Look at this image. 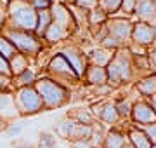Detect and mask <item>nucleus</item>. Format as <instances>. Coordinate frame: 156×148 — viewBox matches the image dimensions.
Segmentation results:
<instances>
[{
	"instance_id": "nucleus-3",
	"label": "nucleus",
	"mask_w": 156,
	"mask_h": 148,
	"mask_svg": "<svg viewBox=\"0 0 156 148\" xmlns=\"http://www.w3.org/2000/svg\"><path fill=\"white\" fill-rule=\"evenodd\" d=\"M4 33L9 40H11L17 52H21L24 56L37 57L40 52L44 51V40L38 39L33 31H24V30H16V28H4Z\"/></svg>"
},
{
	"instance_id": "nucleus-26",
	"label": "nucleus",
	"mask_w": 156,
	"mask_h": 148,
	"mask_svg": "<svg viewBox=\"0 0 156 148\" xmlns=\"http://www.w3.org/2000/svg\"><path fill=\"white\" fill-rule=\"evenodd\" d=\"M68 117L73 119L75 122H78V124H85V125H92V120H94V115H92L90 110H82V108H78L76 112H73Z\"/></svg>"
},
{
	"instance_id": "nucleus-43",
	"label": "nucleus",
	"mask_w": 156,
	"mask_h": 148,
	"mask_svg": "<svg viewBox=\"0 0 156 148\" xmlns=\"http://www.w3.org/2000/svg\"><path fill=\"white\" fill-rule=\"evenodd\" d=\"M16 148H33L31 145H26V143H23V145H19V146H16Z\"/></svg>"
},
{
	"instance_id": "nucleus-2",
	"label": "nucleus",
	"mask_w": 156,
	"mask_h": 148,
	"mask_svg": "<svg viewBox=\"0 0 156 148\" xmlns=\"http://www.w3.org/2000/svg\"><path fill=\"white\" fill-rule=\"evenodd\" d=\"M38 12L24 0L7 4V26L24 31H35Z\"/></svg>"
},
{
	"instance_id": "nucleus-32",
	"label": "nucleus",
	"mask_w": 156,
	"mask_h": 148,
	"mask_svg": "<svg viewBox=\"0 0 156 148\" xmlns=\"http://www.w3.org/2000/svg\"><path fill=\"white\" fill-rule=\"evenodd\" d=\"M7 4L9 0H0V33L7 26Z\"/></svg>"
},
{
	"instance_id": "nucleus-36",
	"label": "nucleus",
	"mask_w": 156,
	"mask_h": 148,
	"mask_svg": "<svg viewBox=\"0 0 156 148\" xmlns=\"http://www.w3.org/2000/svg\"><path fill=\"white\" fill-rule=\"evenodd\" d=\"M0 75H5L9 79H12L11 75V68H9V61L4 56H0Z\"/></svg>"
},
{
	"instance_id": "nucleus-13",
	"label": "nucleus",
	"mask_w": 156,
	"mask_h": 148,
	"mask_svg": "<svg viewBox=\"0 0 156 148\" xmlns=\"http://www.w3.org/2000/svg\"><path fill=\"white\" fill-rule=\"evenodd\" d=\"M71 37V33L68 31L66 28H62L61 24L57 23H52L49 24V28L45 30L44 37H42V40H44L45 44H49V46H57V44H61L62 40H66Z\"/></svg>"
},
{
	"instance_id": "nucleus-19",
	"label": "nucleus",
	"mask_w": 156,
	"mask_h": 148,
	"mask_svg": "<svg viewBox=\"0 0 156 148\" xmlns=\"http://www.w3.org/2000/svg\"><path fill=\"white\" fill-rule=\"evenodd\" d=\"M128 138H130V143H132L135 148H151L153 146L151 139L146 136V132L140 131V129H130V131H128Z\"/></svg>"
},
{
	"instance_id": "nucleus-48",
	"label": "nucleus",
	"mask_w": 156,
	"mask_h": 148,
	"mask_svg": "<svg viewBox=\"0 0 156 148\" xmlns=\"http://www.w3.org/2000/svg\"><path fill=\"white\" fill-rule=\"evenodd\" d=\"M151 148H156V145H153V146H151Z\"/></svg>"
},
{
	"instance_id": "nucleus-17",
	"label": "nucleus",
	"mask_w": 156,
	"mask_h": 148,
	"mask_svg": "<svg viewBox=\"0 0 156 148\" xmlns=\"http://www.w3.org/2000/svg\"><path fill=\"white\" fill-rule=\"evenodd\" d=\"M28 66H31V65H30V57L24 56V54H21V52H17L14 57L9 59V68H11V75H12V77L23 73Z\"/></svg>"
},
{
	"instance_id": "nucleus-11",
	"label": "nucleus",
	"mask_w": 156,
	"mask_h": 148,
	"mask_svg": "<svg viewBox=\"0 0 156 148\" xmlns=\"http://www.w3.org/2000/svg\"><path fill=\"white\" fill-rule=\"evenodd\" d=\"M156 39V31L153 28V24L146 23V21H140V23L134 24L132 28V40L139 46H149L153 44Z\"/></svg>"
},
{
	"instance_id": "nucleus-31",
	"label": "nucleus",
	"mask_w": 156,
	"mask_h": 148,
	"mask_svg": "<svg viewBox=\"0 0 156 148\" xmlns=\"http://www.w3.org/2000/svg\"><path fill=\"white\" fill-rule=\"evenodd\" d=\"M26 2H28V4L33 7L37 12H38V11H45V9H50L52 4H54L52 0H26Z\"/></svg>"
},
{
	"instance_id": "nucleus-40",
	"label": "nucleus",
	"mask_w": 156,
	"mask_h": 148,
	"mask_svg": "<svg viewBox=\"0 0 156 148\" xmlns=\"http://www.w3.org/2000/svg\"><path fill=\"white\" fill-rule=\"evenodd\" d=\"M147 59H149V66H154V68H156V49H154V51H151V52H149Z\"/></svg>"
},
{
	"instance_id": "nucleus-30",
	"label": "nucleus",
	"mask_w": 156,
	"mask_h": 148,
	"mask_svg": "<svg viewBox=\"0 0 156 148\" xmlns=\"http://www.w3.org/2000/svg\"><path fill=\"white\" fill-rule=\"evenodd\" d=\"M115 108H116L120 117H128V115L132 113V106H130V103H128L127 99H118V101L115 103Z\"/></svg>"
},
{
	"instance_id": "nucleus-18",
	"label": "nucleus",
	"mask_w": 156,
	"mask_h": 148,
	"mask_svg": "<svg viewBox=\"0 0 156 148\" xmlns=\"http://www.w3.org/2000/svg\"><path fill=\"white\" fill-rule=\"evenodd\" d=\"M92 134H94V127L92 125H85V124H75V127L71 129V132H69V136H68V139H71V141H78V139H89V138H92Z\"/></svg>"
},
{
	"instance_id": "nucleus-28",
	"label": "nucleus",
	"mask_w": 156,
	"mask_h": 148,
	"mask_svg": "<svg viewBox=\"0 0 156 148\" xmlns=\"http://www.w3.org/2000/svg\"><path fill=\"white\" fill-rule=\"evenodd\" d=\"M97 7L102 9L106 14H113L122 9V0H97Z\"/></svg>"
},
{
	"instance_id": "nucleus-15",
	"label": "nucleus",
	"mask_w": 156,
	"mask_h": 148,
	"mask_svg": "<svg viewBox=\"0 0 156 148\" xmlns=\"http://www.w3.org/2000/svg\"><path fill=\"white\" fill-rule=\"evenodd\" d=\"M38 77H40L38 72H37L33 66H28L23 73L12 77V86L16 87V89H21V87H31V86H35V82L38 80Z\"/></svg>"
},
{
	"instance_id": "nucleus-22",
	"label": "nucleus",
	"mask_w": 156,
	"mask_h": 148,
	"mask_svg": "<svg viewBox=\"0 0 156 148\" xmlns=\"http://www.w3.org/2000/svg\"><path fill=\"white\" fill-rule=\"evenodd\" d=\"M108 21V14L102 9H99V7H94V9H90V11H87V24L89 26H102V24H106Z\"/></svg>"
},
{
	"instance_id": "nucleus-41",
	"label": "nucleus",
	"mask_w": 156,
	"mask_h": 148,
	"mask_svg": "<svg viewBox=\"0 0 156 148\" xmlns=\"http://www.w3.org/2000/svg\"><path fill=\"white\" fill-rule=\"evenodd\" d=\"M56 2H61V4H64V6H71L75 0H56Z\"/></svg>"
},
{
	"instance_id": "nucleus-47",
	"label": "nucleus",
	"mask_w": 156,
	"mask_h": 148,
	"mask_svg": "<svg viewBox=\"0 0 156 148\" xmlns=\"http://www.w3.org/2000/svg\"><path fill=\"white\" fill-rule=\"evenodd\" d=\"M153 4H154V7H156V0H153Z\"/></svg>"
},
{
	"instance_id": "nucleus-7",
	"label": "nucleus",
	"mask_w": 156,
	"mask_h": 148,
	"mask_svg": "<svg viewBox=\"0 0 156 148\" xmlns=\"http://www.w3.org/2000/svg\"><path fill=\"white\" fill-rule=\"evenodd\" d=\"M59 54H62V56L66 57V61L71 65V68L75 70V73L78 75V79L80 80L83 79L85 72L89 68V56L78 46H73V44H66L59 51Z\"/></svg>"
},
{
	"instance_id": "nucleus-23",
	"label": "nucleus",
	"mask_w": 156,
	"mask_h": 148,
	"mask_svg": "<svg viewBox=\"0 0 156 148\" xmlns=\"http://www.w3.org/2000/svg\"><path fill=\"white\" fill-rule=\"evenodd\" d=\"M125 143H127V138L123 136L122 132L111 131V132H108L106 134L102 145H104V148H122Z\"/></svg>"
},
{
	"instance_id": "nucleus-14",
	"label": "nucleus",
	"mask_w": 156,
	"mask_h": 148,
	"mask_svg": "<svg viewBox=\"0 0 156 148\" xmlns=\"http://www.w3.org/2000/svg\"><path fill=\"white\" fill-rule=\"evenodd\" d=\"M83 79L87 80V84H90V86H104V84H108V72L104 66L89 65Z\"/></svg>"
},
{
	"instance_id": "nucleus-34",
	"label": "nucleus",
	"mask_w": 156,
	"mask_h": 148,
	"mask_svg": "<svg viewBox=\"0 0 156 148\" xmlns=\"http://www.w3.org/2000/svg\"><path fill=\"white\" fill-rule=\"evenodd\" d=\"M73 6L80 7V9H85V11H90V9L97 7V0H75Z\"/></svg>"
},
{
	"instance_id": "nucleus-38",
	"label": "nucleus",
	"mask_w": 156,
	"mask_h": 148,
	"mask_svg": "<svg viewBox=\"0 0 156 148\" xmlns=\"http://www.w3.org/2000/svg\"><path fill=\"white\" fill-rule=\"evenodd\" d=\"M135 4H137V0H122V11H125V12H134Z\"/></svg>"
},
{
	"instance_id": "nucleus-46",
	"label": "nucleus",
	"mask_w": 156,
	"mask_h": 148,
	"mask_svg": "<svg viewBox=\"0 0 156 148\" xmlns=\"http://www.w3.org/2000/svg\"><path fill=\"white\" fill-rule=\"evenodd\" d=\"M9 2H17V0H9ZM24 2H26V0H24Z\"/></svg>"
},
{
	"instance_id": "nucleus-42",
	"label": "nucleus",
	"mask_w": 156,
	"mask_h": 148,
	"mask_svg": "<svg viewBox=\"0 0 156 148\" xmlns=\"http://www.w3.org/2000/svg\"><path fill=\"white\" fill-rule=\"evenodd\" d=\"M122 148H135V146H134V145H132L130 141H127V143H125V145H123Z\"/></svg>"
},
{
	"instance_id": "nucleus-44",
	"label": "nucleus",
	"mask_w": 156,
	"mask_h": 148,
	"mask_svg": "<svg viewBox=\"0 0 156 148\" xmlns=\"http://www.w3.org/2000/svg\"><path fill=\"white\" fill-rule=\"evenodd\" d=\"M5 124H7V122H4V120H0V131H4V129H5Z\"/></svg>"
},
{
	"instance_id": "nucleus-10",
	"label": "nucleus",
	"mask_w": 156,
	"mask_h": 148,
	"mask_svg": "<svg viewBox=\"0 0 156 148\" xmlns=\"http://www.w3.org/2000/svg\"><path fill=\"white\" fill-rule=\"evenodd\" d=\"M132 119H134L135 124H140V125H149V124H154L156 122V113L154 110L151 108L149 103L146 101H137L132 105Z\"/></svg>"
},
{
	"instance_id": "nucleus-27",
	"label": "nucleus",
	"mask_w": 156,
	"mask_h": 148,
	"mask_svg": "<svg viewBox=\"0 0 156 148\" xmlns=\"http://www.w3.org/2000/svg\"><path fill=\"white\" fill-rule=\"evenodd\" d=\"M75 124H76V122H75L73 119L66 117L64 120H61V122L56 125V134H57V136H62V138H66V139H68V136H69L71 129L75 127Z\"/></svg>"
},
{
	"instance_id": "nucleus-25",
	"label": "nucleus",
	"mask_w": 156,
	"mask_h": 148,
	"mask_svg": "<svg viewBox=\"0 0 156 148\" xmlns=\"http://www.w3.org/2000/svg\"><path fill=\"white\" fill-rule=\"evenodd\" d=\"M17 54V51H16V47H14V44H12L11 40L5 37V33L2 31L0 33V56H4L9 61L11 57H14Z\"/></svg>"
},
{
	"instance_id": "nucleus-9",
	"label": "nucleus",
	"mask_w": 156,
	"mask_h": 148,
	"mask_svg": "<svg viewBox=\"0 0 156 148\" xmlns=\"http://www.w3.org/2000/svg\"><path fill=\"white\" fill-rule=\"evenodd\" d=\"M104 26H106L108 33L111 35V37H115L120 44H122L123 40H128L132 37V28H134V26L130 24V21L125 19V17H113V19H108Z\"/></svg>"
},
{
	"instance_id": "nucleus-8",
	"label": "nucleus",
	"mask_w": 156,
	"mask_h": 148,
	"mask_svg": "<svg viewBox=\"0 0 156 148\" xmlns=\"http://www.w3.org/2000/svg\"><path fill=\"white\" fill-rule=\"evenodd\" d=\"M50 14H52V21L57 24H61L62 28H66L69 33H75L76 31V23H75V17H73L69 7L61 4V2H54L52 7H50Z\"/></svg>"
},
{
	"instance_id": "nucleus-20",
	"label": "nucleus",
	"mask_w": 156,
	"mask_h": 148,
	"mask_svg": "<svg viewBox=\"0 0 156 148\" xmlns=\"http://www.w3.org/2000/svg\"><path fill=\"white\" fill-rule=\"evenodd\" d=\"M52 23V14H50V9H45V11H38V19H37V28H35L33 33L42 39L45 33V30L49 28V24Z\"/></svg>"
},
{
	"instance_id": "nucleus-29",
	"label": "nucleus",
	"mask_w": 156,
	"mask_h": 148,
	"mask_svg": "<svg viewBox=\"0 0 156 148\" xmlns=\"http://www.w3.org/2000/svg\"><path fill=\"white\" fill-rule=\"evenodd\" d=\"M57 139L52 132H42L38 138V148H56Z\"/></svg>"
},
{
	"instance_id": "nucleus-45",
	"label": "nucleus",
	"mask_w": 156,
	"mask_h": 148,
	"mask_svg": "<svg viewBox=\"0 0 156 148\" xmlns=\"http://www.w3.org/2000/svg\"><path fill=\"white\" fill-rule=\"evenodd\" d=\"M153 28H154V31H156V19H154V23H153Z\"/></svg>"
},
{
	"instance_id": "nucleus-6",
	"label": "nucleus",
	"mask_w": 156,
	"mask_h": 148,
	"mask_svg": "<svg viewBox=\"0 0 156 148\" xmlns=\"http://www.w3.org/2000/svg\"><path fill=\"white\" fill-rule=\"evenodd\" d=\"M127 52H118L115 54L111 59V63L106 66V72H108V84L109 86H120L123 84L125 80L130 79L132 75V65L128 61V57L125 56Z\"/></svg>"
},
{
	"instance_id": "nucleus-39",
	"label": "nucleus",
	"mask_w": 156,
	"mask_h": 148,
	"mask_svg": "<svg viewBox=\"0 0 156 148\" xmlns=\"http://www.w3.org/2000/svg\"><path fill=\"white\" fill-rule=\"evenodd\" d=\"M12 86V79L5 77V75H0V91H9Z\"/></svg>"
},
{
	"instance_id": "nucleus-33",
	"label": "nucleus",
	"mask_w": 156,
	"mask_h": 148,
	"mask_svg": "<svg viewBox=\"0 0 156 148\" xmlns=\"http://www.w3.org/2000/svg\"><path fill=\"white\" fill-rule=\"evenodd\" d=\"M23 124H9L5 127V136L7 138H17L23 132Z\"/></svg>"
},
{
	"instance_id": "nucleus-5",
	"label": "nucleus",
	"mask_w": 156,
	"mask_h": 148,
	"mask_svg": "<svg viewBox=\"0 0 156 148\" xmlns=\"http://www.w3.org/2000/svg\"><path fill=\"white\" fill-rule=\"evenodd\" d=\"M14 103H16V108L19 112V115H35L44 110L42 98L37 92L35 86L16 89V92H14Z\"/></svg>"
},
{
	"instance_id": "nucleus-37",
	"label": "nucleus",
	"mask_w": 156,
	"mask_h": 148,
	"mask_svg": "<svg viewBox=\"0 0 156 148\" xmlns=\"http://www.w3.org/2000/svg\"><path fill=\"white\" fill-rule=\"evenodd\" d=\"M92 146H94L92 138H89V139H78V141H73V148H92Z\"/></svg>"
},
{
	"instance_id": "nucleus-21",
	"label": "nucleus",
	"mask_w": 156,
	"mask_h": 148,
	"mask_svg": "<svg viewBox=\"0 0 156 148\" xmlns=\"http://www.w3.org/2000/svg\"><path fill=\"white\" fill-rule=\"evenodd\" d=\"M134 12L142 19H147V17H153L156 14V7L153 4V0H137Z\"/></svg>"
},
{
	"instance_id": "nucleus-1",
	"label": "nucleus",
	"mask_w": 156,
	"mask_h": 148,
	"mask_svg": "<svg viewBox=\"0 0 156 148\" xmlns=\"http://www.w3.org/2000/svg\"><path fill=\"white\" fill-rule=\"evenodd\" d=\"M35 89L42 98L44 103V110H54L61 108L66 103H69V89H66L64 86H61L59 82H56L50 77H42L40 75L38 80L35 82Z\"/></svg>"
},
{
	"instance_id": "nucleus-35",
	"label": "nucleus",
	"mask_w": 156,
	"mask_h": 148,
	"mask_svg": "<svg viewBox=\"0 0 156 148\" xmlns=\"http://www.w3.org/2000/svg\"><path fill=\"white\" fill-rule=\"evenodd\" d=\"M144 132H146V136L151 139V143L156 145V122L149 125H144Z\"/></svg>"
},
{
	"instance_id": "nucleus-12",
	"label": "nucleus",
	"mask_w": 156,
	"mask_h": 148,
	"mask_svg": "<svg viewBox=\"0 0 156 148\" xmlns=\"http://www.w3.org/2000/svg\"><path fill=\"white\" fill-rule=\"evenodd\" d=\"M16 117H19V112L14 103V94L9 91H0V120L9 122Z\"/></svg>"
},
{
	"instance_id": "nucleus-4",
	"label": "nucleus",
	"mask_w": 156,
	"mask_h": 148,
	"mask_svg": "<svg viewBox=\"0 0 156 148\" xmlns=\"http://www.w3.org/2000/svg\"><path fill=\"white\" fill-rule=\"evenodd\" d=\"M45 72H47V77L54 79L56 82H59L61 86H64L68 89V84H75V82H80L78 75L75 73V70L71 68V65L66 61V57L56 52L52 54L49 59V63L45 65Z\"/></svg>"
},
{
	"instance_id": "nucleus-24",
	"label": "nucleus",
	"mask_w": 156,
	"mask_h": 148,
	"mask_svg": "<svg viewBox=\"0 0 156 148\" xmlns=\"http://www.w3.org/2000/svg\"><path fill=\"white\" fill-rule=\"evenodd\" d=\"M137 91L144 96H156V77H146L137 84Z\"/></svg>"
},
{
	"instance_id": "nucleus-16",
	"label": "nucleus",
	"mask_w": 156,
	"mask_h": 148,
	"mask_svg": "<svg viewBox=\"0 0 156 148\" xmlns=\"http://www.w3.org/2000/svg\"><path fill=\"white\" fill-rule=\"evenodd\" d=\"M89 56V65H95V66H104L106 68L108 65L111 63L113 59V51L109 49H104V47H99V49H94V51L87 54Z\"/></svg>"
}]
</instances>
